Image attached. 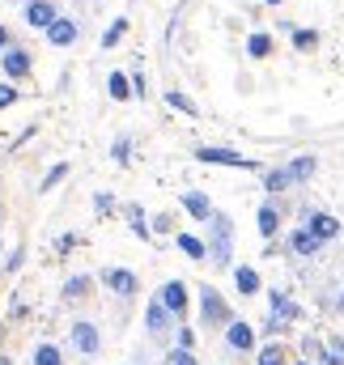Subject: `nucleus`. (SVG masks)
<instances>
[{
    "label": "nucleus",
    "instance_id": "obj_1",
    "mask_svg": "<svg viewBox=\"0 0 344 365\" xmlns=\"http://www.w3.org/2000/svg\"><path fill=\"white\" fill-rule=\"evenodd\" d=\"M195 157L208 166H238V170H255V157H242L234 149H195Z\"/></svg>",
    "mask_w": 344,
    "mask_h": 365
},
{
    "label": "nucleus",
    "instance_id": "obj_2",
    "mask_svg": "<svg viewBox=\"0 0 344 365\" xmlns=\"http://www.w3.org/2000/svg\"><path fill=\"white\" fill-rule=\"evenodd\" d=\"M289 319H298V306H293L285 294H272V319H268V331H281Z\"/></svg>",
    "mask_w": 344,
    "mask_h": 365
},
{
    "label": "nucleus",
    "instance_id": "obj_3",
    "mask_svg": "<svg viewBox=\"0 0 344 365\" xmlns=\"http://www.w3.org/2000/svg\"><path fill=\"white\" fill-rule=\"evenodd\" d=\"M162 306H166L170 314H183V310H187V289H183L179 280H170V285L162 289Z\"/></svg>",
    "mask_w": 344,
    "mask_h": 365
},
{
    "label": "nucleus",
    "instance_id": "obj_4",
    "mask_svg": "<svg viewBox=\"0 0 344 365\" xmlns=\"http://www.w3.org/2000/svg\"><path fill=\"white\" fill-rule=\"evenodd\" d=\"M26 21H30V26H43V30H52V26H56V9L47 5V0H34V5L26 9Z\"/></svg>",
    "mask_w": 344,
    "mask_h": 365
},
{
    "label": "nucleus",
    "instance_id": "obj_5",
    "mask_svg": "<svg viewBox=\"0 0 344 365\" xmlns=\"http://www.w3.org/2000/svg\"><path fill=\"white\" fill-rule=\"evenodd\" d=\"M103 280H107V289H115V294H136V276L124 272V267H111Z\"/></svg>",
    "mask_w": 344,
    "mask_h": 365
},
{
    "label": "nucleus",
    "instance_id": "obj_6",
    "mask_svg": "<svg viewBox=\"0 0 344 365\" xmlns=\"http://www.w3.org/2000/svg\"><path fill=\"white\" fill-rule=\"evenodd\" d=\"M310 234H314L319 242H323V238H336V234H340V221H336V217H327V212H314V217H310Z\"/></svg>",
    "mask_w": 344,
    "mask_h": 365
},
{
    "label": "nucleus",
    "instance_id": "obj_7",
    "mask_svg": "<svg viewBox=\"0 0 344 365\" xmlns=\"http://www.w3.org/2000/svg\"><path fill=\"white\" fill-rule=\"evenodd\" d=\"M217 263H230V217H217V247H213Z\"/></svg>",
    "mask_w": 344,
    "mask_h": 365
},
{
    "label": "nucleus",
    "instance_id": "obj_8",
    "mask_svg": "<svg viewBox=\"0 0 344 365\" xmlns=\"http://www.w3.org/2000/svg\"><path fill=\"white\" fill-rule=\"evenodd\" d=\"M72 344H77L81 353H98V331L89 323H77L72 327Z\"/></svg>",
    "mask_w": 344,
    "mask_h": 365
},
{
    "label": "nucleus",
    "instance_id": "obj_9",
    "mask_svg": "<svg viewBox=\"0 0 344 365\" xmlns=\"http://www.w3.org/2000/svg\"><path fill=\"white\" fill-rule=\"evenodd\" d=\"M255 344V331L247 327V323H230V349H238V353H247Z\"/></svg>",
    "mask_w": 344,
    "mask_h": 365
},
{
    "label": "nucleus",
    "instance_id": "obj_10",
    "mask_svg": "<svg viewBox=\"0 0 344 365\" xmlns=\"http://www.w3.org/2000/svg\"><path fill=\"white\" fill-rule=\"evenodd\" d=\"M47 38H52L56 47H68L72 38H77V26H72V21H64V17H56V26L47 30Z\"/></svg>",
    "mask_w": 344,
    "mask_h": 365
},
{
    "label": "nucleus",
    "instance_id": "obj_11",
    "mask_svg": "<svg viewBox=\"0 0 344 365\" xmlns=\"http://www.w3.org/2000/svg\"><path fill=\"white\" fill-rule=\"evenodd\" d=\"M285 175H289V183H302V179H310V175H314V157H293V162L285 166Z\"/></svg>",
    "mask_w": 344,
    "mask_h": 365
},
{
    "label": "nucleus",
    "instance_id": "obj_12",
    "mask_svg": "<svg viewBox=\"0 0 344 365\" xmlns=\"http://www.w3.org/2000/svg\"><path fill=\"white\" fill-rule=\"evenodd\" d=\"M204 319L208 323H217V319H230V310H226V302H221L213 289H204Z\"/></svg>",
    "mask_w": 344,
    "mask_h": 365
},
{
    "label": "nucleus",
    "instance_id": "obj_13",
    "mask_svg": "<svg viewBox=\"0 0 344 365\" xmlns=\"http://www.w3.org/2000/svg\"><path fill=\"white\" fill-rule=\"evenodd\" d=\"M183 208H187L191 217H213V208H208V200L200 196V191H187V196H183Z\"/></svg>",
    "mask_w": 344,
    "mask_h": 365
},
{
    "label": "nucleus",
    "instance_id": "obj_14",
    "mask_svg": "<svg viewBox=\"0 0 344 365\" xmlns=\"http://www.w3.org/2000/svg\"><path fill=\"white\" fill-rule=\"evenodd\" d=\"M293 251H298V255H314L319 251V238L310 230H298V234H293Z\"/></svg>",
    "mask_w": 344,
    "mask_h": 365
},
{
    "label": "nucleus",
    "instance_id": "obj_15",
    "mask_svg": "<svg viewBox=\"0 0 344 365\" xmlns=\"http://www.w3.org/2000/svg\"><path fill=\"white\" fill-rule=\"evenodd\" d=\"M5 72H9V77H26V72H30V60L21 56V52H9V56H5Z\"/></svg>",
    "mask_w": 344,
    "mask_h": 365
},
{
    "label": "nucleus",
    "instance_id": "obj_16",
    "mask_svg": "<svg viewBox=\"0 0 344 365\" xmlns=\"http://www.w3.org/2000/svg\"><path fill=\"white\" fill-rule=\"evenodd\" d=\"M238 294H259V276L251 272V267H238Z\"/></svg>",
    "mask_w": 344,
    "mask_h": 365
},
{
    "label": "nucleus",
    "instance_id": "obj_17",
    "mask_svg": "<svg viewBox=\"0 0 344 365\" xmlns=\"http://www.w3.org/2000/svg\"><path fill=\"white\" fill-rule=\"evenodd\" d=\"M277 225H281L277 208H259V234H264V238H272V234H277Z\"/></svg>",
    "mask_w": 344,
    "mask_h": 365
},
{
    "label": "nucleus",
    "instance_id": "obj_18",
    "mask_svg": "<svg viewBox=\"0 0 344 365\" xmlns=\"http://www.w3.org/2000/svg\"><path fill=\"white\" fill-rule=\"evenodd\" d=\"M166 314H170V310H166L162 302H153V306H149V314H144V323H149L153 331H162V327H166Z\"/></svg>",
    "mask_w": 344,
    "mask_h": 365
},
{
    "label": "nucleus",
    "instance_id": "obj_19",
    "mask_svg": "<svg viewBox=\"0 0 344 365\" xmlns=\"http://www.w3.org/2000/svg\"><path fill=\"white\" fill-rule=\"evenodd\" d=\"M247 52H251V56H259V60H264V56H268V52H272V38H268V34H251V43H247Z\"/></svg>",
    "mask_w": 344,
    "mask_h": 365
},
{
    "label": "nucleus",
    "instance_id": "obj_20",
    "mask_svg": "<svg viewBox=\"0 0 344 365\" xmlns=\"http://www.w3.org/2000/svg\"><path fill=\"white\" fill-rule=\"evenodd\" d=\"M107 85H111V98H115V102H124L128 93H132V89H128V81L119 77V72H111V81H107Z\"/></svg>",
    "mask_w": 344,
    "mask_h": 365
},
{
    "label": "nucleus",
    "instance_id": "obj_21",
    "mask_svg": "<svg viewBox=\"0 0 344 365\" xmlns=\"http://www.w3.org/2000/svg\"><path fill=\"white\" fill-rule=\"evenodd\" d=\"M179 247H183V251H187L191 259H204V242H200V238H191V234H183V238H179Z\"/></svg>",
    "mask_w": 344,
    "mask_h": 365
},
{
    "label": "nucleus",
    "instance_id": "obj_22",
    "mask_svg": "<svg viewBox=\"0 0 344 365\" xmlns=\"http://www.w3.org/2000/svg\"><path fill=\"white\" fill-rule=\"evenodd\" d=\"M34 365H64V361H60V353H56L52 344H43V349L34 353Z\"/></svg>",
    "mask_w": 344,
    "mask_h": 365
},
{
    "label": "nucleus",
    "instance_id": "obj_23",
    "mask_svg": "<svg viewBox=\"0 0 344 365\" xmlns=\"http://www.w3.org/2000/svg\"><path fill=\"white\" fill-rule=\"evenodd\" d=\"M166 102H170V107H179V111H187V115H195V102H191V98H183V93H175V89L166 93Z\"/></svg>",
    "mask_w": 344,
    "mask_h": 365
},
{
    "label": "nucleus",
    "instance_id": "obj_24",
    "mask_svg": "<svg viewBox=\"0 0 344 365\" xmlns=\"http://www.w3.org/2000/svg\"><path fill=\"white\" fill-rule=\"evenodd\" d=\"M124 30H128V21H115V26H111V30L103 34V47H115L119 38H124Z\"/></svg>",
    "mask_w": 344,
    "mask_h": 365
},
{
    "label": "nucleus",
    "instance_id": "obj_25",
    "mask_svg": "<svg viewBox=\"0 0 344 365\" xmlns=\"http://www.w3.org/2000/svg\"><path fill=\"white\" fill-rule=\"evenodd\" d=\"M264 183H268V191H285V187H289V175H285V170H272Z\"/></svg>",
    "mask_w": 344,
    "mask_h": 365
},
{
    "label": "nucleus",
    "instance_id": "obj_26",
    "mask_svg": "<svg viewBox=\"0 0 344 365\" xmlns=\"http://www.w3.org/2000/svg\"><path fill=\"white\" fill-rule=\"evenodd\" d=\"M259 365H285V353L281 349H264L259 353Z\"/></svg>",
    "mask_w": 344,
    "mask_h": 365
},
{
    "label": "nucleus",
    "instance_id": "obj_27",
    "mask_svg": "<svg viewBox=\"0 0 344 365\" xmlns=\"http://www.w3.org/2000/svg\"><path fill=\"white\" fill-rule=\"evenodd\" d=\"M293 43H298L302 52H306V47H314V43H319V34H314V30H298V34H293Z\"/></svg>",
    "mask_w": 344,
    "mask_h": 365
},
{
    "label": "nucleus",
    "instance_id": "obj_28",
    "mask_svg": "<svg viewBox=\"0 0 344 365\" xmlns=\"http://www.w3.org/2000/svg\"><path fill=\"white\" fill-rule=\"evenodd\" d=\"M179 344H183V353H187V349H191V344H195V335H191V331H187V327H183V331H179Z\"/></svg>",
    "mask_w": 344,
    "mask_h": 365
},
{
    "label": "nucleus",
    "instance_id": "obj_29",
    "mask_svg": "<svg viewBox=\"0 0 344 365\" xmlns=\"http://www.w3.org/2000/svg\"><path fill=\"white\" fill-rule=\"evenodd\" d=\"M13 98H17V93H13V89H9V85H0V107H9V102H13Z\"/></svg>",
    "mask_w": 344,
    "mask_h": 365
},
{
    "label": "nucleus",
    "instance_id": "obj_30",
    "mask_svg": "<svg viewBox=\"0 0 344 365\" xmlns=\"http://www.w3.org/2000/svg\"><path fill=\"white\" fill-rule=\"evenodd\" d=\"M170 365H195V357H187V353H175V357H170Z\"/></svg>",
    "mask_w": 344,
    "mask_h": 365
},
{
    "label": "nucleus",
    "instance_id": "obj_31",
    "mask_svg": "<svg viewBox=\"0 0 344 365\" xmlns=\"http://www.w3.org/2000/svg\"><path fill=\"white\" fill-rule=\"evenodd\" d=\"M5 43H9V30H5V26H0V47H5Z\"/></svg>",
    "mask_w": 344,
    "mask_h": 365
},
{
    "label": "nucleus",
    "instance_id": "obj_32",
    "mask_svg": "<svg viewBox=\"0 0 344 365\" xmlns=\"http://www.w3.org/2000/svg\"><path fill=\"white\" fill-rule=\"evenodd\" d=\"M268 5H281V0H268Z\"/></svg>",
    "mask_w": 344,
    "mask_h": 365
},
{
    "label": "nucleus",
    "instance_id": "obj_33",
    "mask_svg": "<svg viewBox=\"0 0 344 365\" xmlns=\"http://www.w3.org/2000/svg\"><path fill=\"white\" fill-rule=\"evenodd\" d=\"M0 365H5V357H0Z\"/></svg>",
    "mask_w": 344,
    "mask_h": 365
}]
</instances>
